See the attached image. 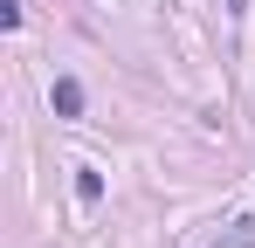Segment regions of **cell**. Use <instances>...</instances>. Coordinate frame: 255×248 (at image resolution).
Here are the masks:
<instances>
[{"mask_svg":"<svg viewBox=\"0 0 255 248\" xmlns=\"http://www.w3.org/2000/svg\"><path fill=\"white\" fill-rule=\"evenodd\" d=\"M48 104H55V118H83V83H76V76H55Z\"/></svg>","mask_w":255,"mask_h":248,"instance_id":"6da1fadb","label":"cell"},{"mask_svg":"<svg viewBox=\"0 0 255 248\" xmlns=\"http://www.w3.org/2000/svg\"><path fill=\"white\" fill-rule=\"evenodd\" d=\"M207 248H255V214H242V221H228L221 235H214Z\"/></svg>","mask_w":255,"mask_h":248,"instance_id":"7a4b0ae2","label":"cell"},{"mask_svg":"<svg viewBox=\"0 0 255 248\" xmlns=\"http://www.w3.org/2000/svg\"><path fill=\"white\" fill-rule=\"evenodd\" d=\"M76 200H104V179L97 172H76Z\"/></svg>","mask_w":255,"mask_h":248,"instance_id":"3957f363","label":"cell"}]
</instances>
